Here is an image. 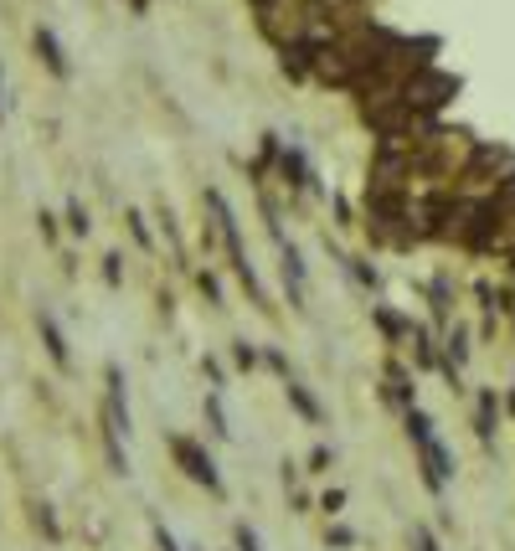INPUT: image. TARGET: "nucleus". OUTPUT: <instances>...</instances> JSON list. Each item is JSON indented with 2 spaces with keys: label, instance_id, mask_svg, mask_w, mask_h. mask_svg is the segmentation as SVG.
<instances>
[{
  "label": "nucleus",
  "instance_id": "nucleus-14",
  "mask_svg": "<svg viewBox=\"0 0 515 551\" xmlns=\"http://www.w3.org/2000/svg\"><path fill=\"white\" fill-rule=\"evenodd\" d=\"M417 551H438V541H433V531H423V526H417Z\"/></svg>",
  "mask_w": 515,
  "mask_h": 551
},
{
  "label": "nucleus",
  "instance_id": "nucleus-4",
  "mask_svg": "<svg viewBox=\"0 0 515 551\" xmlns=\"http://www.w3.org/2000/svg\"><path fill=\"white\" fill-rule=\"evenodd\" d=\"M103 423H108V438H124V433H129V402H124L119 366H108V408H103Z\"/></svg>",
  "mask_w": 515,
  "mask_h": 551
},
{
  "label": "nucleus",
  "instance_id": "nucleus-6",
  "mask_svg": "<svg viewBox=\"0 0 515 551\" xmlns=\"http://www.w3.org/2000/svg\"><path fill=\"white\" fill-rule=\"evenodd\" d=\"M37 325H41V340H47V350H52V361H57V366H67V335L57 330V320H52V314H41Z\"/></svg>",
  "mask_w": 515,
  "mask_h": 551
},
{
  "label": "nucleus",
  "instance_id": "nucleus-8",
  "mask_svg": "<svg viewBox=\"0 0 515 551\" xmlns=\"http://www.w3.org/2000/svg\"><path fill=\"white\" fill-rule=\"evenodd\" d=\"M206 423H211V433H217V438H232V428H227V412H222V397H217V392L206 397Z\"/></svg>",
  "mask_w": 515,
  "mask_h": 551
},
{
  "label": "nucleus",
  "instance_id": "nucleus-12",
  "mask_svg": "<svg viewBox=\"0 0 515 551\" xmlns=\"http://www.w3.org/2000/svg\"><path fill=\"white\" fill-rule=\"evenodd\" d=\"M232 356H237V366H247V371L258 366V350L247 346V340H237V350H232Z\"/></svg>",
  "mask_w": 515,
  "mask_h": 551
},
{
  "label": "nucleus",
  "instance_id": "nucleus-2",
  "mask_svg": "<svg viewBox=\"0 0 515 551\" xmlns=\"http://www.w3.org/2000/svg\"><path fill=\"white\" fill-rule=\"evenodd\" d=\"M206 206H211V211H217V222H222V237H227V253H232V268H237V279L253 288V299H263V294H258V273H253V263H247L243 227H237V217H232L227 196H222V191H206Z\"/></svg>",
  "mask_w": 515,
  "mask_h": 551
},
{
  "label": "nucleus",
  "instance_id": "nucleus-10",
  "mask_svg": "<svg viewBox=\"0 0 515 551\" xmlns=\"http://www.w3.org/2000/svg\"><path fill=\"white\" fill-rule=\"evenodd\" d=\"M67 227H73V232H78V237H88V211H82L78 202L67 206Z\"/></svg>",
  "mask_w": 515,
  "mask_h": 551
},
{
  "label": "nucleus",
  "instance_id": "nucleus-13",
  "mask_svg": "<svg viewBox=\"0 0 515 551\" xmlns=\"http://www.w3.org/2000/svg\"><path fill=\"white\" fill-rule=\"evenodd\" d=\"M155 541H160V551H181V547H176V536L165 531V526H155Z\"/></svg>",
  "mask_w": 515,
  "mask_h": 551
},
{
  "label": "nucleus",
  "instance_id": "nucleus-7",
  "mask_svg": "<svg viewBox=\"0 0 515 551\" xmlns=\"http://www.w3.org/2000/svg\"><path fill=\"white\" fill-rule=\"evenodd\" d=\"M288 402H294V408L305 412L309 423H325V412H320V402H314V397H309V392L299 387V382H288Z\"/></svg>",
  "mask_w": 515,
  "mask_h": 551
},
{
  "label": "nucleus",
  "instance_id": "nucleus-1",
  "mask_svg": "<svg viewBox=\"0 0 515 551\" xmlns=\"http://www.w3.org/2000/svg\"><path fill=\"white\" fill-rule=\"evenodd\" d=\"M408 433H412V443H417V453H423V479H428V490H443V479L453 474V464H449V453H443V443H438V433H433L428 412L408 408Z\"/></svg>",
  "mask_w": 515,
  "mask_h": 551
},
{
  "label": "nucleus",
  "instance_id": "nucleus-11",
  "mask_svg": "<svg viewBox=\"0 0 515 551\" xmlns=\"http://www.w3.org/2000/svg\"><path fill=\"white\" fill-rule=\"evenodd\" d=\"M237 551H263V547H258V531H253V526H237Z\"/></svg>",
  "mask_w": 515,
  "mask_h": 551
},
{
  "label": "nucleus",
  "instance_id": "nucleus-5",
  "mask_svg": "<svg viewBox=\"0 0 515 551\" xmlns=\"http://www.w3.org/2000/svg\"><path fill=\"white\" fill-rule=\"evenodd\" d=\"M37 52H41V62H47V67H52L57 78H67V73H73V67H67V52H62V41L52 37L47 26H41V31H37Z\"/></svg>",
  "mask_w": 515,
  "mask_h": 551
},
{
  "label": "nucleus",
  "instance_id": "nucleus-9",
  "mask_svg": "<svg viewBox=\"0 0 515 551\" xmlns=\"http://www.w3.org/2000/svg\"><path fill=\"white\" fill-rule=\"evenodd\" d=\"M490 423H494V397H479V438H490Z\"/></svg>",
  "mask_w": 515,
  "mask_h": 551
},
{
  "label": "nucleus",
  "instance_id": "nucleus-3",
  "mask_svg": "<svg viewBox=\"0 0 515 551\" xmlns=\"http://www.w3.org/2000/svg\"><path fill=\"white\" fill-rule=\"evenodd\" d=\"M170 453H176V464H181L196 485H206L211 495H222V474H217V464H211V453H206L202 443H191V438L176 433V438H170Z\"/></svg>",
  "mask_w": 515,
  "mask_h": 551
}]
</instances>
